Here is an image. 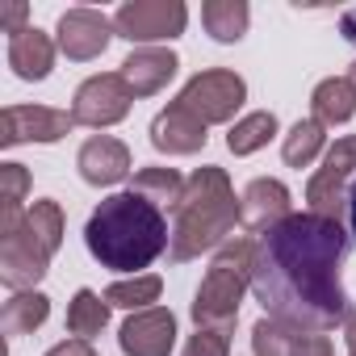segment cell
I'll return each instance as SVG.
<instances>
[{"label":"cell","instance_id":"cell-1","mask_svg":"<svg viewBox=\"0 0 356 356\" xmlns=\"http://www.w3.org/2000/svg\"><path fill=\"white\" fill-rule=\"evenodd\" d=\"M348 256V231L323 214H289L281 227L256 239L252 293L268 318L302 331H335L352 318L339 268Z\"/></svg>","mask_w":356,"mask_h":356},{"label":"cell","instance_id":"cell-2","mask_svg":"<svg viewBox=\"0 0 356 356\" xmlns=\"http://www.w3.org/2000/svg\"><path fill=\"white\" fill-rule=\"evenodd\" d=\"M84 243L101 268L138 277V268H151L168 252L172 231H168V218L159 206H151L147 197L126 189V193H109L92 210V218L84 227Z\"/></svg>","mask_w":356,"mask_h":356},{"label":"cell","instance_id":"cell-3","mask_svg":"<svg viewBox=\"0 0 356 356\" xmlns=\"http://www.w3.org/2000/svg\"><path fill=\"white\" fill-rule=\"evenodd\" d=\"M239 222V197L227 168L206 163L197 168L189 181H185V197L172 214V243H168V260L172 264H185L197 260L202 252H218Z\"/></svg>","mask_w":356,"mask_h":356},{"label":"cell","instance_id":"cell-4","mask_svg":"<svg viewBox=\"0 0 356 356\" xmlns=\"http://www.w3.org/2000/svg\"><path fill=\"white\" fill-rule=\"evenodd\" d=\"M252 268H256V243L231 235L214 252V260L193 293V306H189L193 323L210 327V331H231L239 318V302L252 289Z\"/></svg>","mask_w":356,"mask_h":356},{"label":"cell","instance_id":"cell-5","mask_svg":"<svg viewBox=\"0 0 356 356\" xmlns=\"http://www.w3.org/2000/svg\"><path fill=\"white\" fill-rule=\"evenodd\" d=\"M189 26V9L185 0H126L113 13V34L138 47L151 42H172L181 38Z\"/></svg>","mask_w":356,"mask_h":356},{"label":"cell","instance_id":"cell-6","mask_svg":"<svg viewBox=\"0 0 356 356\" xmlns=\"http://www.w3.org/2000/svg\"><path fill=\"white\" fill-rule=\"evenodd\" d=\"M352 185H356V134H343L323 155V168L310 176V185H306L310 214H323V218H335L339 222V214L348 210Z\"/></svg>","mask_w":356,"mask_h":356},{"label":"cell","instance_id":"cell-7","mask_svg":"<svg viewBox=\"0 0 356 356\" xmlns=\"http://www.w3.org/2000/svg\"><path fill=\"white\" fill-rule=\"evenodd\" d=\"M181 101L193 118H202L206 126H218V122H231L243 101H248V84L239 72L231 67H210V72H197L185 88H181Z\"/></svg>","mask_w":356,"mask_h":356},{"label":"cell","instance_id":"cell-8","mask_svg":"<svg viewBox=\"0 0 356 356\" xmlns=\"http://www.w3.org/2000/svg\"><path fill=\"white\" fill-rule=\"evenodd\" d=\"M130 101L134 92L126 88V80L118 72H101V76H88L76 97H72V118L76 126H92V130H105V126H118L126 113H130Z\"/></svg>","mask_w":356,"mask_h":356},{"label":"cell","instance_id":"cell-9","mask_svg":"<svg viewBox=\"0 0 356 356\" xmlns=\"http://www.w3.org/2000/svg\"><path fill=\"white\" fill-rule=\"evenodd\" d=\"M51 252H47V243L22 222L13 235H5L0 239V281H5V289H13V293H30L42 277H47V268H51Z\"/></svg>","mask_w":356,"mask_h":356},{"label":"cell","instance_id":"cell-10","mask_svg":"<svg viewBox=\"0 0 356 356\" xmlns=\"http://www.w3.org/2000/svg\"><path fill=\"white\" fill-rule=\"evenodd\" d=\"M72 126H76V118L67 109H51V105H9L5 113H0V143H5V147L59 143V138H67Z\"/></svg>","mask_w":356,"mask_h":356},{"label":"cell","instance_id":"cell-11","mask_svg":"<svg viewBox=\"0 0 356 356\" xmlns=\"http://www.w3.org/2000/svg\"><path fill=\"white\" fill-rule=\"evenodd\" d=\"M109 38H118L113 34V17H105L101 9H84V5L67 9L59 17V26H55V42H59V51L72 63H88V59L105 55Z\"/></svg>","mask_w":356,"mask_h":356},{"label":"cell","instance_id":"cell-12","mask_svg":"<svg viewBox=\"0 0 356 356\" xmlns=\"http://www.w3.org/2000/svg\"><path fill=\"white\" fill-rule=\"evenodd\" d=\"M122 356H168L176 348V314L168 306L134 310L118 331Z\"/></svg>","mask_w":356,"mask_h":356},{"label":"cell","instance_id":"cell-13","mask_svg":"<svg viewBox=\"0 0 356 356\" xmlns=\"http://www.w3.org/2000/svg\"><path fill=\"white\" fill-rule=\"evenodd\" d=\"M252 356H335V348L323 331H302L264 314L252 327Z\"/></svg>","mask_w":356,"mask_h":356},{"label":"cell","instance_id":"cell-14","mask_svg":"<svg viewBox=\"0 0 356 356\" xmlns=\"http://www.w3.org/2000/svg\"><path fill=\"white\" fill-rule=\"evenodd\" d=\"M289 189L273 176H256V181L239 193V222L252 235H268L273 227H281L289 218Z\"/></svg>","mask_w":356,"mask_h":356},{"label":"cell","instance_id":"cell-15","mask_svg":"<svg viewBox=\"0 0 356 356\" xmlns=\"http://www.w3.org/2000/svg\"><path fill=\"white\" fill-rule=\"evenodd\" d=\"M206 138H210L206 122L193 118L181 101H172L168 109H159L155 122H151V147L163 151V155H197L206 147Z\"/></svg>","mask_w":356,"mask_h":356},{"label":"cell","instance_id":"cell-16","mask_svg":"<svg viewBox=\"0 0 356 356\" xmlns=\"http://www.w3.org/2000/svg\"><path fill=\"white\" fill-rule=\"evenodd\" d=\"M76 168L84 176V185H97V189H109L118 181L130 176V147L113 134H92L80 155H76Z\"/></svg>","mask_w":356,"mask_h":356},{"label":"cell","instance_id":"cell-17","mask_svg":"<svg viewBox=\"0 0 356 356\" xmlns=\"http://www.w3.org/2000/svg\"><path fill=\"white\" fill-rule=\"evenodd\" d=\"M176 67H181L176 51H168V47H138V51H130L122 59L118 76L126 80V88L138 101V97H155L159 88H168V80L176 76Z\"/></svg>","mask_w":356,"mask_h":356},{"label":"cell","instance_id":"cell-18","mask_svg":"<svg viewBox=\"0 0 356 356\" xmlns=\"http://www.w3.org/2000/svg\"><path fill=\"white\" fill-rule=\"evenodd\" d=\"M55 51H59V42H55L47 30L26 26L22 34H13V38H9V67H13V76H17V80L38 84V80H47V76H51V67H55Z\"/></svg>","mask_w":356,"mask_h":356},{"label":"cell","instance_id":"cell-19","mask_svg":"<svg viewBox=\"0 0 356 356\" xmlns=\"http://www.w3.org/2000/svg\"><path fill=\"white\" fill-rule=\"evenodd\" d=\"M310 118L323 126H343L356 118V88L348 76H331L323 84H314L310 92Z\"/></svg>","mask_w":356,"mask_h":356},{"label":"cell","instance_id":"cell-20","mask_svg":"<svg viewBox=\"0 0 356 356\" xmlns=\"http://www.w3.org/2000/svg\"><path fill=\"white\" fill-rule=\"evenodd\" d=\"M130 193H138L151 206L176 214V206H181V197H185V176L176 168H138L134 181H130Z\"/></svg>","mask_w":356,"mask_h":356},{"label":"cell","instance_id":"cell-21","mask_svg":"<svg viewBox=\"0 0 356 356\" xmlns=\"http://www.w3.org/2000/svg\"><path fill=\"white\" fill-rule=\"evenodd\" d=\"M202 26L214 42H239L252 26V9H248V0H206Z\"/></svg>","mask_w":356,"mask_h":356},{"label":"cell","instance_id":"cell-22","mask_svg":"<svg viewBox=\"0 0 356 356\" xmlns=\"http://www.w3.org/2000/svg\"><path fill=\"white\" fill-rule=\"evenodd\" d=\"M26 193H30V172H26V163H13V159L0 163V239L13 235L26 222V214H22Z\"/></svg>","mask_w":356,"mask_h":356},{"label":"cell","instance_id":"cell-23","mask_svg":"<svg viewBox=\"0 0 356 356\" xmlns=\"http://www.w3.org/2000/svg\"><path fill=\"white\" fill-rule=\"evenodd\" d=\"M47 314H51V298L47 293H38V289H30V293H13L9 302H5V310H0V331L5 335H34L42 323H47Z\"/></svg>","mask_w":356,"mask_h":356},{"label":"cell","instance_id":"cell-24","mask_svg":"<svg viewBox=\"0 0 356 356\" xmlns=\"http://www.w3.org/2000/svg\"><path fill=\"white\" fill-rule=\"evenodd\" d=\"M109 302H105V293H92V289H76V298H72V306H67V331L76 335V339H97L101 331H105V323H109Z\"/></svg>","mask_w":356,"mask_h":356},{"label":"cell","instance_id":"cell-25","mask_svg":"<svg viewBox=\"0 0 356 356\" xmlns=\"http://www.w3.org/2000/svg\"><path fill=\"white\" fill-rule=\"evenodd\" d=\"M323 130H327L323 122H314V118H298V122L289 126V134L281 138V159H285L289 168H310V163L318 159L323 143H327Z\"/></svg>","mask_w":356,"mask_h":356},{"label":"cell","instance_id":"cell-26","mask_svg":"<svg viewBox=\"0 0 356 356\" xmlns=\"http://www.w3.org/2000/svg\"><path fill=\"white\" fill-rule=\"evenodd\" d=\"M277 134V113L273 109H256L248 118H239L227 134V147L231 155H256L260 147H268V138Z\"/></svg>","mask_w":356,"mask_h":356},{"label":"cell","instance_id":"cell-27","mask_svg":"<svg viewBox=\"0 0 356 356\" xmlns=\"http://www.w3.org/2000/svg\"><path fill=\"white\" fill-rule=\"evenodd\" d=\"M159 293H163V281L155 273H138L130 281H113L105 289V302L134 314V310H151V302H159Z\"/></svg>","mask_w":356,"mask_h":356},{"label":"cell","instance_id":"cell-28","mask_svg":"<svg viewBox=\"0 0 356 356\" xmlns=\"http://www.w3.org/2000/svg\"><path fill=\"white\" fill-rule=\"evenodd\" d=\"M26 227L47 243V252H51V256L63 248V210H59V202H51V197L34 202V206L26 210Z\"/></svg>","mask_w":356,"mask_h":356},{"label":"cell","instance_id":"cell-29","mask_svg":"<svg viewBox=\"0 0 356 356\" xmlns=\"http://www.w3.org/2000/svg\"><path fill=\"white\" fill-rule=\"evenodd\" d=\"M181 356H231V331H210V327H197L185 343Z\"/></svg>","mask_w":356,"mask_h":356},{"label":"cell","instance_id":"cell-30","mask_svg":"<svg viewBox=\"0 0 356 356\" xmlns=\"http://www.w3.org/2000/svg\"><path fill=\"white\" fill-rule=\"evenodd\" d=\"M26 13H30V5H26V0H13V5H5V9H0V26L9 30V38L26 30Z\"/></svg>","mask_w":356,"mask_h":356},{"label":"cell","instance_id":"cell-31","mask_svg":"<svg viewBox=\"0 0 356 356\" xmlns=\"http://www.w3.org/2000/svg\"><path fill=\"white\" fill-rule=\"evenodd\" d=\"M47 356H97V348H92L88 339H63V343H55Z\"/></svg>","mask_w":356,"mask_h":356},{"label":"cell","instance_id":"cell-32","mask_svg":"<svg viewBox=\"0 0 356 356\" xmlns=\"http://www.w3.org/2000/svg\"><path fill=\"white\" fill-rule=\"evenodd\" d=\"M339 26H343V38H348V42H356V9H348V13L339 17Z\"/></svg>","mask_w":356,"mask_h":356},{"label":"cell","instance_id":"cell-33","mask_svg":"<svg viewBox=\"0 0 356 356\" xmlns=\"http://www.w3.org/2000/svg\"><path fill=\"white\" fill-rule=\"evenodd\" d=\"M343 339H348V352L356 356V314H352V318L343 323Z\"/></svg>","mask_w":356,"mask_h":356},{"label":"cell","instance_id":"cell-34","mask_svg":"<svg viewBox=\"0 0 356 356\" xmlns=\"http://www.w3.org/2000/svg\"><path fill=\"white\" fill-rule=\"evenodd\" d=\"M348 227H352V239H356V185L348 193Z\"/></svg>","mask_w":356,"mask_h":356},{"label":"cell","instance_id":"cell-35","mask_svg":"<svg viewBox=\"0 0 356 356\" xmlns=\"http://www.w3.org/2000/svg\"><path fill=\"white\" fill-rule=\"evenodd\" d=\"M348 80H352V88H356V63H352V67H348Z\"/></svg>","mask_w":356,"mask_h":356}]
</instances>
